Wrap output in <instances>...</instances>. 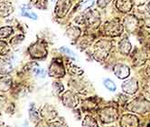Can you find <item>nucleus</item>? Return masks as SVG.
<instances>
[{
	"instance_id": "1",
	"label": "nucleus",
	"mask_w": 150,
	"mask_h": 127,
	"mask_svg": "<svg viewBox=\"0 0 150 127\" xmlns=\"http://www.w3.org/2000/svg\"><path fill=\"white\" fill-rule=\"evenodd\" d=\"M111 49V42L107 40H100L95 46L93 56L97 61H103Z\"/></svg>"
},
{
	"instance_id": "2",
	"label": "nucleus",
	"mask_w": 150,
	"mask_h": 127,
	"mask_svg": "<svg viewBox=\"0 0 150 127\" xmlns=\"http://www.w3.org/2000/svg\"><path fill=\"white\" fill-rule=\"evenodd\" d=\"M122 31L123 26L117 20L110 21V22H107L104 25V32L107 36H117L122 33Z\"/></svg>"
},
{
	"instance_id": "3",
	"label": "nucleus",
	"mask_w": 150,
	"mask_h": 127,
	"mask_svg": "<svg viewBox=\"0 0 150 127\" xmlns=\"http://www.w3.org/2000/svg\"><path fill=\"white\" fill-rule=\"evenodd\" d=\"M29 53H30V56L33 58L41 59V58H44L46 56L47 49L44 44L38 41L29 47Z\"/></svg>"
},
{
	"instance_id": "4",
	"label": "nucleus",
	"mask_w": 150,
	"mask_h": 127,
	"mask_svg": "<svg viewBox=\"0 0 150 127\" xmlns=\"http://www.w3.org/2000/svg\"><path fill=\"white\" fill-rule=\"evenodd\" d=\"M100 118L103 123H110L117 120V112L115 108L109 106L103 108L100 113Z\"/></svg>"
},
{
	"instance_id": "5",
	"label": "nucleus",
	"mask_w": 150,
	"mask_h": 127,
	"mask_svg": "<svg viewBox=\"0 0 150 127\" xmlns=\"http://www.w3.org/2000/svg\"><path fill=\"white\" fill-rule=\"evenodd\" d=\"M128 109L136 113H145L150 110V103L144 98H138L130 103Z\"/></svg>"
},
{
	"instance_id": "6",
	"label": "nucleus",
	"mask_w": 150,
	"mask_h": 127,
	"mask_svg": "<svg viewBox=\"0 0 150 127\" xmlns=\"http://www.w3.org/2000/svg\"><path fill=\"white\" fill-rule=\"evenodd\" d=\"M48 73H49V76L52 77L60 78V77L64 76L65 71H64V68L62 66V62L60 59H56V60L53 61L49 67Z\"/></svg>"
},
{
	"instance_id": "7",
	"label": "nucleus",
	"mask_w": 150,
	"mask_h": 127,
	"mask_svg": "<svg viewBox=\"0 0 150 127\" xmlns=\"http://www.w3.org/2000/svg\"><path fill=\"white\" fill-rule=\"evenodd\" d=\"M71 6V0H58L54 8L55 15L58 17H63L68 13Z\"/></svg>"
},
{
	"instance_id": "8",
	"label": "nucleus",
	"mask_w": 150,
	"mask_h": 127,
	"mask_svg": "<svg viewBox=\"0 0 150 127\" xmlns=\"http://www.w3.org/2000/svg\"><path fill=\"white\" fill-rule=\"evenodd\" d=\"M62 101L63 104L69 108H73L75 106H77V104H78L77 95L71 91H67L64 93L62 96Z\"/></svg>"
},
{
	"instance_id": "9",
	"label": "nucleus",
	"mask_w": 150,
	"mask_h": 127,
	"mask_svg": "<svg viewBox=\"0 0 150 127\" xmlns=\"http://www.w3.org/2000/svg\"><path fill=\"white\" fill-rule=\"evenodd\" d=\"M40 114L47 121L53 120L57 116L56 109L50 104H45L40 111Z\"/></svg>"
},
{
	"instance_id": "10",
	"label": "nucleus",
	"mask_w": 150,
	"mask_h": 127,
	"mask_svg": "<svg viewBox=\"0 0 150 127\" xmlns=\"http://www.w3.org/2000/svg\"><path fill=\"white\" fill-rule=\"evenodd\" d=\"M115 76L120 79H125L129 76V68L123 63H117L113 68Z\"/></svg>"
},
{
	"instance_id": "11",
	"label": "nucleus",
	"mask_w": 150,
	"mask_h": 127,
	"mask_svg": "<svg viewBox=\"0 0 150 127\" xmlns=\"http://www.w3.org/2000/svg\"><path fill=\"white\" fill-rule=\"evenodd\" d=\"M138 86H137V82L134 78L127 79L122 83V89L125 93L133 94L137 91Z\"/></svg>"
},
{
	"instance_id": "12",
	"label": "nucleus",
	"mask_w": 150,
	"mask_h": 127,
	"mask_svg": "<svg viewBox=\"0 0 150 127\" xmlns=\"http://www.w3.org/2000/svg\"><path fill=\"white\" fill-rule=\"evenodd\" d=\"M15 10L14 6L12 3L8 1H3L0 3V16L1 17H6L11 15Z\"/></svg>"
},
{
	"instance_id": "13",
	"label": "nucleus",
	"mask_w": 150,
	"mask_h": 127,
	"mask_svg": "<svg viewBox=\"0 0 150 127\" xmlns=\"http://www.w3.org/2000/svg\"><path fill=\"white\" fill-rule=\"evenodd\" d=\"M13 84L12 77L10 76H3L0 77V92H7L11 89Z\"/></svg>"
},
{
	"instance_id": "14",
	"label": "nucleus",
	"mask_w": 150,
	"mask_h": 127,
	"mask_svg": "<svg viewBox=\"0 0 150 127\" xmlns=\"http://www.w3.org/2000/svg\"><path fill=\"white\" fill-rule=\"evenodd\" d=\"M137 19L136 17H134L133 16H127L124 19V26H126V29L130 32V33H133V32L136 30L137 26Z\"/></svg>"
},
{
	"instance_id": "15",
	"label": "nucleus",
	"mask_w": 150,
	"mask_h": 127,
	"mask_svg": "<svg viewBox=\"0 0 150 127\" xmlns=\"http://www.w3.org/2000/svg\"><path fill=\"white\" fill-rule=\"evenodd\" d=\"M116 6L117 7V9L121 12L127 13L129 12L132 6H133V3L131 0H117L116 3Z\"/></svg>"
},
{
	"instance_id": "16",
	"label": "nucleus",
	"mask_w": 150,
	"mask_h": 127,
	"mask_svg": "<svg viewBox=\"0 0 150 127\" xmlns=\"http://www.w3.org/2000/svg\"><path fill=\"white\" fill-rule=\"evenodd\" d=\"M120 124H121V126H137L138 120L134 115L126 114L122 117V119L120 121Z\"/></svg>"
},
{
	"instance_id": "17",
	"label": "nucleus",
	"mask_w": 150,
	"mask_h": 127,
	"mask_svg": "<svg viewBox=\"0 0 150 127\" xmlns=\"http://www.w3.org/2000/svg\"><path fill=\"white\" fill-rule=\"evenodd\" d=\"M13 69L12 63L7 59L0 57V75H6L9 73Z\"/></svg>"
},
{
	"instance_id": "18",
	"label": "nucleus",
	"mask_w": 150,
	"mask_h": 127,
	"mask_svg": "<svg viewBox=\"0 0 150 127\" xmlns=\"http://www.w3.org/2000/svg\"><path fill=\"white\" fill-rule=\"evenodd\" d=\"M68 71L71 76H81L83 73V70L72 63H68Z\"/></svg>"
},
{
	"instance_id": "19",
	"label": "nucleus",
	"mask_w": 150,
	"mask_h": 127,
	"mask_svg": "<svg viewBox=\"0 0 150 127\" xmlns=\"http://www.w3.org/2000/svg\"><path fill=\"white\" fill-rule=\"evenodd\" d=\"M131 49V44L127 38H124L120 43V51L122 54H128Z\"/></svg>"
},
{
	"instance_id": "20",
	"label": "nucleus",
	"mask_w": 150,
	"mask_h": 127,
	"mask_svg": "<svg viewBox=\"0 0 150 127\" xmlns=\"http://www.w3.org/2000/svg\"><path fill=\"white\" fill-rule=\"evenodd\" d=\"M29 116H30V120L36 123L40 119H39V112L36 110V108L35 107V105H33V103H32L31 107L29 109Z\"/></svg>"
},
{
	"instance_id": "21",
	"label": "nucleus",
	"mask_w": 150,
	"mask_h": 127,
	"mask_svg": "<svg viewBox=\"0 0 150 127\" xmlns=\"http://www.w3.org/2000/svg\"><path fill=\"white\" fill-rule=\"evenodd\" d=\"M80 34H81V31L76 26H72L67 30V36L71 39H77L80 36Z\"/></svg>"
},
{
	"instance_id": "22",
	"label": "nucleus",
	"mask_w": 150,
	"mask_h": 127,
	"mask_svg": "<svg viewBox=\"0 0 150 127\" xmlns=\"http://www.w3.org/2000/svg\"><path fill=\"white\" fill-rule=\"evenodd\" d=\"M13 33V28L11 26H3L0 27V39L3 38H6L8 36H10Z\"/></svg>"
},
{
	"instance_id": "23",
	"label": "nucleus",
	"mask_w": 150,
	"mask_h": 127,
	"mask_svg": "<svg viewBox=\"0 0 150 127\" xmlns=\"http://www.w3.org/2000/svg\"><path fill=\"white\" fill-rule=\"evenodd\" d=\"M24 38H25L24 36H22V35H17V36H14L11 39V41H10V45H11V46L13 48H16L24 41Z\"/></svg>"
},
{
	"instance_id": "24",
	"label": "nucleus",
	"mask_w": 150,
	"mask_h": 127,
	"mask_svg": "<svg viewBox=\"0 0 150 127\" xmlns=\"http://www.w3.org/2000/svg\"><path fill=\"white\" fill-rule=\"evenodd\" d=\"M9 51H10V47L8 46L6 42L0 40V55L6 56V55L8 54Z\"/></svg>"
},
{
	"instance_id": "25",
	"label": "nucleus",
	"mask_w": 150,
	"mask_h": 127,
	"mask_svg": "<svg viewBox=\"0 0 150 127\" xmlns=\"http://www.w3.org/2000/svg\"><path fill=\"white\" fill-rule=\"evenodd\" d=\"M52 87L55 94H60L63 92V86L60 82H53L52 84Z\"/></svg>"
},
{
	"instance_id": "26",
	"label": "nucleus",
	"mask_w": 150,
	"mask_h": 127,
	"mask_svg": "<svg viewBox=\"0 0 150 127\" xmlns=\"http://www.w3.org/2000/svg\"><path fill=\"white\" fill-rule=\"evenodd\" d=\"M95 106H96V103L91 99H87L82 103V108L84 110H89L90 111V110L93 109Z\"/></svg>"
},
{
	"instance_id": "27",
	"label": "nucleus",
	"mask_w": 150,
	"mask_h": 127,
	"mask_svg": "<svg viewBox=\"0 0 150 127\" xmlns=\"http://www.w3.org/2000/svg\"><path fill=\"white\" fill-rule=\"evenodd\" d=\"M82 125L83 126H97V122H96L91 116L90 115H87L86 117H85L84 121L82 122Z\"/></svg>"
},
{
	"instance_id": "28",
	"label": "nucleus",
	"mask_w": 150,
	"mask_h": 127,
	"mask_svg": "<svg viewBox=\"0 0 150 127\" xmlns=\"http://www.w3.org/2000/svg\"><path fill=\"white\" fill-rule=\"evenodd\" d=\"M103 83H104L105 87H106L107 89H109L110 91L114 92V91L116 90V88H117L115 83H114L112 80H110V79H105V80L103 81Z\"/></svg>"
},
{
	"instance_id": "29",
	"label": "nucleus",
	"mask_w": 150,
	"mask_h": 127,
	"mask_svg": "<svg viewBox=\"0 0 150 127\" xmlns=\"http://www.w3.org/2000/svg\"><path fill=\"white\" fill-rule=\"evenodd\" d=\"M22 15L26 16V17L31 18V19H35V20L37 19V16L34 12H31L30 10L27 9V8H23L22 9Z\"/></svg>"
},
{
	"instance_id": "30",
	"label": "nucleus",
	"mask_w": 150,
	"mask_h": 127,
	"mask_svg": "<svg viewBox=\"0 0 150 127\" xmlns=\"http://www.w3.org/2000/svg\"><path fill=\"white\" fill-rule=\"evenodd\" d=\"M94 3V0H86L85 2L81 3L80 6V10H85L89 7H91Z\"/></svg>"
},
{
	"instance_id": "31",
	"label": "nucleus",
	"mask_w": 150,
	"mask_h": 127,
	"mask_svg": "<svg viewBox=\"0 0 150 127\" xmlns=\"http://www.w3.org/2000/svg\"><path fill=\"white\" fill-rule=\"evenodd\" d=\"M62 52H63V53H66V54L68 55V56H71V57H75L76 56H75V54L74 53L71 51V50H70L69 48H67V47H61V49H60Z\"/></svg>"
},
{
	"instance_id": "32",
	"label": "nucleus",
	"mask_w": 150,
	"mask_h": 127,
	"mask_svg": "<svg viewBox=\"0 0 150 127\" xmlns=\"http://www.w3.org/2000/svg\"><path fill=\"white\" fill-rule=\"evenodd\" d=\"M110 1H111V0H98L97 4H98V6H99L100 7L103 8V7H105L106 6H108V5L110 4Z\"/></svg>"
},
{
	"instance_id": "33",
	"label": "nucleus",
	"mask_w": 150,
	"mask_h": 127,
	"mask_svg": "<svg viewBox=\"0 0 150 127\" xmlns=\"http://www.w3.org/2000/svg\"><path fill=\"white\" fill-rule=\"evenodd\" d=\"M48 124H49V125H52V126H53V125H56V126H62L63 123H61V122H51V123H49Z\"/></svg>"
},
{
	"instance_id": "34",
	"label": "nucleus",
	"mask_w": 150,
	"mask_h": 127,
	"mask_svg": "<svg viewBox=\"0 0 150 127\" xmlns=\"http://www.w3.org/2000/svg\"><path fill=\"white\" fill-rule=\"evenodd\" d=\"M145 21H146V25L148 27H150V15L147 16L146 17Z\"/></svg>"
},
{
	"instance_id": "35",
	"label": "nucleus",
	"mask_w": 150,
	"mask_h": 127,
	"mask_svg": "<svg viewBox=\"0 0 150 127\" xmlns=\"http://www.w3.org/2000/svg\"><path fill=\"white\" fill-rule=\"evenodd\" d=\"M146 7H147V9H148V11L150 12V0H149V2H148L147 5H146Z\"/></svg>"
},
{
	"instance_id": "36",
	"label": "nucleus",
	"mask_w": 150,
	"mask_h": 127,
	"mask_svg": "<svg viewBox=\"0 0 150 127\" xmlns=\"http://www.w3.org/2000/svg\"><path fill=\"white\" fill-rule=\"evenodd\" d=\"M0 124H2V123H1V122H0Z\"/></svg>"
}]
</instances>
